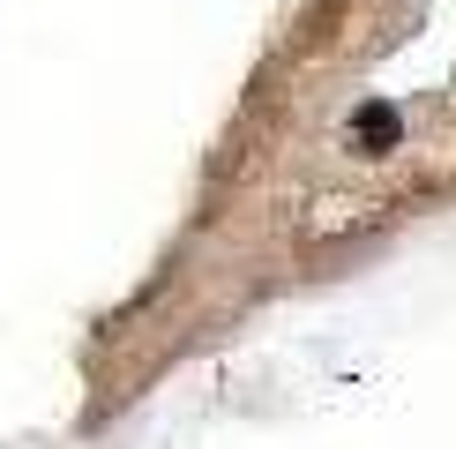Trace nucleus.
<instances>
[{"instance_id": "obj_1", "label": "nucleus", "mask_w": 456, "mask_h": 449, "mask_svg": "<svg viewBox=\"0 0 456 449\" xmlns=\"http://www.w3.org/2000/svg\"><path fill=\"white\" fill-rule=\"evenodd\" d=\"M396 135H404L396 105H382V98H374V105H359V112H352V143L367 150V158H389V150H396Z\"/></svg>"}]
</instances>
